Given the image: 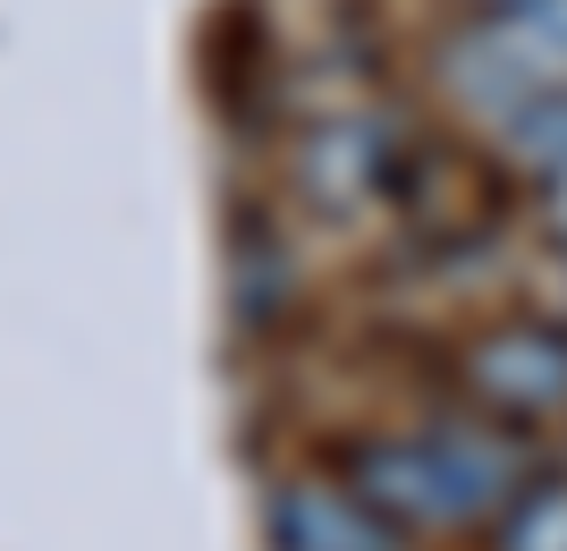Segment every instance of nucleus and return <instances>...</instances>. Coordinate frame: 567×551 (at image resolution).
I'll return each instance as SVG.
<instances>
[{"mask_svg": "<svg viewBox=\"0 0 567 551\" xmlns=\"http://www.w3.org/2000/svg\"><path fill=\"white\" fill-rule=\"evenodd\" d=\"M390 170V136L364 120H331V127H313L306 153H297V178H306L322 204H348V195H364Z\"/></svg>", "mask_w": 567, "mask_h": 551, "instance_id": "obj_5", "label": "nucleus"}, {"mask_svg": "<svg viewBox=\"0 0 567 551\" xmlns=\"http://www.w3.org/2000/svg\"><path fill=\"white\" fill-rule=\"evenodd\" d=\"M271 551H399V527L339 476H280L262 501Z\"/></svg>", "mask_w": 567, "mask_h": 551, "instance_id": "obj_3", "label": "nucleus"}, {"mask_svg": "<svg viewBox=\"0 0 567 551\" xmlns=\"http://www.w3.org/2000/svg\"><path fill=\"white\" fill-rule=\"evenodd\" d=\"M466 382L492 416H550L567 408V331L550 323H508L466 348Z\"/></svg>", "mask_w": 567, "mask_h": 551, "instance_id": "obj_4", "label": "nucleus"}, {"mask_svg": "<svg viewBox=\"0 0 567 551\" xmlns=\"http://www.w3.org/2000/svg\"><path fill=\"white\" fill-rule=\"evenodd\" d=\"M474 9H508V0H474Z\"/></svg>", "mask_w": 567, "mask_h": 551, "instance_id": "obj_8", "label": "nucleus"}, {"mask_svg": "<svg viewBox=\"0 0 567 551\" xmlns=\"http://www.w3.org/2000/svg\"><path fill=\"white\" fill-rule=\"evenodd\" d=\"M499 551H567V476H534L508 492Z\"/></svg>", "mask_w": 567, "mask_h": 551, "instance_id": "obj_6", "label": "nucleus"}, {"mask_svg": "<svg viewBox=\"0 0 567 551\" xmlns=\"http://www.w3.org/2000/svg\"><path fill=\"white\" fill-rule=\"evenodd\" d=\"M441 85H450L466 111H483V120L508 127L534 94L567 85V60L517 18V9H474L450 43H441Z\"/></svg>", "mask_w": 567, "mask_h": 551, "instance_id": "obj_2", "label": "nucleus"}, {"mask_svg": "<svg viewBox=\"0 0 567 551\" xmlns=\"http://www.w3.org/2000/svg\"><path fill=\"white\" fill-rule=\"evenodd\" d=\"M508 9H517V18L534 25V34H543L559 60H567V0H508Z\"/></svg>", "mask_w": 567, "mask_h": 551, "instance_id": "obj_7", "label": "nucleus"}, {"mask_svg": "<svg viewBox=\"0 0 567 551\" xmlns=\"http://www.w3.org/2000/svg\"><path fill=\"white\" fill-rule=\"evenodd\" d=\"M525 476V450L492 416H457V425L406 432V441H364L348 483L390 518V527H474L492 518Z\"/></svg>", "mask_w": 567, "mask_h": 551, "instance_id": "obj_1", "label": "nucleus"}]
</instances>
